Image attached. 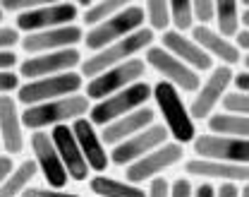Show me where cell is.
Masks as SVG:
<instances>
[{
  "label": "cell",
  "mask_w": 249,
  "mask_h": 197,
  "mask_svg": "<svg viewBox=\"0 0 249 197\" xmlns=\"http://www.w3.org/2000/svg\"><path fill=\"white\" fill-rule=\"evenodd\" d=\"M91 108V101L84 94H72V97H62L53 98L46 103H36L24 108L22 113V125L27 130H46V128H55V125H70L77 118H87Z\"/></svg>",
  "instance_id": "obj_1"
},
{
  "label": "cell",
  "mask_w": 249,
  "mask_h": 197,
  "mask_svg": "<svg viewBox=\"0 0 249 197\" xmlns=\"http://www.w3.org/2000/svg\"><path fill=\"white\" fill-rule=\"evenodd\" d=\"M154 39L156 36L149 27H142V29H137L134 34L124 36V39L110 43V46H106L103 51L91 53L89 58H84V60H82V72H79V75L91 79V77L106 72V70H110V67L123 65L127 60L137 58L139 53H144L149 46H154Z\"/></svg>",
  "instance_id": "obj_2"
},
{
  "label": "cell",
  "mask_w": 249,
  "mask_h": 197,
  "mask_svg": "<svg viewBox=\"0 0 249 197\" xmlns=\"http://www.w3.org/2000/svg\"><path fill=\"white\" fill-rule=\"evenodd\" d=\"M158 113L163 116V125L168 135L173 137V142L178 144H189L196 137V125L189 116V108L182 101V94L168 84V82H156L154 84V97Z\"/></svg>",
  "instance_id": "obj_3"
},
{
  "label": "cell",
  "mask_w": 249,
  "mask_h": 197,
  "mask_svg": "<svg viewBox=\"0 0 249 197\" xmlns=\"http://www.w3.org/2000/svg\"><path fill=\"white\" fill-rule=\"evenodd\" d=\"M151 97H154V87L142 79V82L127 87V89L113 94V97L103 98V101H96L91 108H89V123H91L93 128H106L108 123L123 118L127 113H132L137 108H144L146 101Z\"/></svg>",
  "instance_id": "obj_4"
},
{
  "label": "cell",
  "mask_w": 249,
  "mask_h": 197,
  "mask_svg": "<svg viewBox=\"0 0 249 197\" xmlns=\"http://www.w3.org/2000/svg\"><path fill=\"white\" fill-rule=\"evenodd\" d=\"M142 27H144V10H142V5H127L123 12H118L110 20H106V22L96 24L91 29H87L82 43L87 46V51L98 53L106 46H110V43L120 41L124 36L134 34Z\"/></svg>",
  "instance_id": "obj_5"
},
{
  "label": "cell",
  "mask_w": 249,
  "mask_h": 197,
  "mask_svg": "<svg viewBox=\"0 0 249 197\" xmlns=\"http://www.w3.org/2000/svg\"><path fill=\"white\" fill-rule=\"evenodd\" d=\"M82 87H84V77L79 72H62V75H53V77L31 79L27 84H19L17 103L29 108V106L46 103V101H53V98L79 94Z\"/></svg>",
  "instance_id": "obj_6"
},
{
  "label": "cell",
  "mask_w": 249,
  "mask_h": 197,
  "mask_svg": "<svg viewBox=\"0 0 249 197\" xmlns=\"http://www.w3.org/2000/svg\"><path fill=\"white\" fill-rule=\"evenodd\" d=\"M142 60L146 63V67H151L160 75V82L173 84L180 94H194L201 87V75L187 67L182 60H178L163 46H149Z\"/></svg>",
  "instance_id": "obj_7"
},
{
  "label": "cell",
  "mask_w": 249,
  "mask_h": 197,
  "mask_svg": "<svg viewBox=\"0 0 249 197\" xmlns=\"http://www.w3.org/2000/svg\"><path fill=\"white\" fill-rule=\"evenodd\" d=\"M144 72H146V63L142 58H132L123 65H115L101 75L91 77L87 82V89H84V97L89 101H103V98L113 97L118 92H123L127 87L137 84L144 79Z\"/></svg>",
  "instance_id": "obj_8"
},
{
  "label": "cell",
  "mask_w": 249,
  "mask_h": 197,
  "mask_svg": "<svg viewBox=\"0 0 249 197\" xmlns=\"http://www.w3.org/2000/svg\"><path fill=\"white\" fill-rule=\"evenodd\" d=\"M185 157V147L178 142H165L158 149L144 154L142 159H137L134 164L124 166V180L132 185H142V183H151L154 178L163 176V171L173 168L182 161Z\"/></svg>",
  "instance_id": "obj_9"
},
{
  "label": "cell",
  "mask_w": 249,
  "mask_h": 197,
  "mask_svg": "<svg viewBox=\"0 0 249 197\" xmlns=\"http://www.w3.org/2000/svg\"><path fill=\"white\" fill-rule=\"evenodd\" d=\"M192 149L196 159H211L220 164H235L249 166V139H237V137H225V135H196L192 142Z\"/></svg>",
  "instance_id": "obj_10"
},
{
  "label": "cell",
  "mask_w": 249,
  "mask_h": 197,
  "mask_svg": "<svg viewBox=\"0 0 249 197\" xmlns=\"http://www.w3.org/2000/svg\"><path fill=\"white\" fill-rule=\"evenodd\" d=\"M77 17H79L77 2H46L41 7H34L29 12H24V15H17L15 29L24 32V36H27V34L48 32V29L74 24Z\"/></svg>",
  "instance_id": "obj_11"
},
{
  "label": "cell",
  "mask_w": 249,
  "mask_h": 197,
  "mask_svg": "<svg viewBox=\"0 0 249 197\" xmlns=\"http://www.w3.org/2000/svg\"><path fill=\"white\" fill-rule=\"evenodd\" d=\"M232 77H235V72L228 65H218L209 72V77L194 92L192 103L187 106L192 120H209L216 113L218 103L223 101V97L228 94V87L232 84Z\"/></svg>",
  "instance_id": "obj_12"
},
{
  "label": "cell",
  "mask_w": 249,
  "mask_h": 197,
  "mask_svg": "<svg viewBox=\"0 0 249 197\" xmlns=\"http://www.w3.org/2000/svg\"><path fill=\"white\" fill-rule=\"evenodd\" d=\"M29 147L31 154H34V164L38 168V173L43 176L46 185L48 188H55V190H65L67 185V171L60 161V154L51 139V132L46 130H36L29 135Z\"/></svg>",
  "instance_id": "obj_13"
},
{
  "label": "cell",
  "mask_w": 249,
  "mask_h": 197,
  "mask_svg": "<svg viewBox=\"0 0 249 197\" xmlns=\"http://www.w3.org/2000/svg\"><path fill=\"white\" fill-rule=\"evenodd\" d=\"M168 130H165V125L163 123H154V125H149L146 130L137 132V135H132L129 139H124L120 144H115V147H110V164L115 166H129L134 164L137 159H142L144 154H149V152H154L158 149L160 144H165L168 142Z\"/></svg>",
  "instance_id": "obj_14"
},
{
  "label": "cell",
  "mask_w": 249,
  "mask_h": 197,
  "mask_svg": "<svg viewBox=\"0 0 249 197\" xmlns=\"http://www.w3.org/2000/svg\"><path fill=\"white\" fill-rule=\"evenodd\" d=\"M77 65H82V53L77 48H65V51H53V53L24 58L19 63V77L31 82V79L53 77V75H62V72H74Z\"/></svg>",
  "instance_id": "obj_15"
},
{
  "label": "cell",
  "mask_w": 249,
  "mask_h": 197,
  "mask_svg": "<svg viewBox=\"0 0 249 197\" xmlns=\"http://www.w3.org/2000/svg\"><path fill=\"white\" fill-rule=\"evenodd\" d=\"M84 39V29L79 24H67L48 32L27 34L19 39V46L27 56H41V53H53L65 48H77V43Z\"/></svg>",
  "instance_id": "obj_16"
},
{
  "label": "cell",
  "mask_w": 249,
  "mask_h": 197,
  "mask_svg": "<svg viewBox=\"0 0 249 197\" xmlns=\"http://www.w3.org/2000/svg\"><path fill=\"white\" fill-rule=\"evenodd\" d=\"M51 139H53V144H55V149L60 154V161L65 166V171H67V178L77 180V183H84L91 171H89V166L84 161V154H82V149H79V144L74 139L72 128L70 125H55L51 130Z\"/></svg>",
  "instance_id": "obj_17"
},
{
  "label": "cell",
  "mask_w": 249,
  "mask_h": 197,
  "mask_svg": "<svg viewBox=\"0 0 249 197\" xmlns=\"http://www.w3.org/2000/svg\"><path fill=\"white\" fill-rule=\"evenodd\" d=\"M160 46H163L168 53H173L178 60H182L187 67H192L194 72H199V75L213 70V60H211V58L199 48V43H196L192 36H187V34L168 29V32L160 34Z\"/></svg>",
  "instance_id": "obj_18"
},
{
  "label": "cell",
  "mask_w": 249,
  "mask_h": 197,
  "mask_svg": "<svg viewBox=\"0 0 249 197\" xmlns=\"http://www.w3.org/2000/svg\"><path fill=\"white\" fill-rule=\"evenodd\" d=\"M0 144L7 157L22 154L24 152V125H22V113L17 108V98L10 94L0 97Z\"/></svg>",
  "instance_id": "obj_19"
},
{
  "label": "cell",
  "mask_w": 249,
  "mask_h": 197,
  "mask_svg": "<svg viewBox=\"0 0 249 197\" xmlns=\"http://www.w3.org/2000/svg\"><path fill=\"white\" fill-rule=\"evenodd\" d=\"M70 128L74 132V139H77V144L84 154V161L89 166V171H93L96 176L103 173L110 166V157L106 152V144L101 142V135L89 123V118H77Z\"/></svg>",
  "instance_id": "obj_20"
},
{
  "label": "cell",
  "mask_w": 249,
  "mask_h": 197,
  "mask_svg": "<svg viewBox=\"0 0 249 197\" xmlns=\"http://www.w3.org/2000/svg\"><path fill=\"white\" fill-rule=\"evenodd\" d=\"M154 120H156V111L144 106V108H137V111L127 113L123 118L108 123L106 128H101L98 135H101V142L106 147H115V144H120L124 139H129L132 135H137V132L146 130L149 125H154Z\"/></svg>",
  "instance_id": "obj_21"
},
{
  "label": "cell",
  "mask_w": 249,
  "mask_h": 197,
  "mask_svg": "<svg viewBox=\"0 0 249 197\" xmlns=\"http://www.w3.org/2000/svg\"><path fill=\"white\" fill-rule=\"evenodd\" d=\"M185 173L192 178H204V180H218V183H249V166L220 164L211 159H189L185 161Z\"/></svg>",
  "instance_id": "obj_22"
},
{
  "label": "cell",
  "mask_w": 249,
  "mask_h": 197,
  "mask_svg": "<svg viewBox=\"0 0 249 197\" xmlns=\"http://www.w3.org/2000/svg\"><path fill=\"white\" fill-rule=\"evenodd\" d=\"M192 39L199 43V48H201L211 60H218L220 65L232 67L242 60V53H240V48L235 46V41L223 39L213 27H194V29H192Z\"/></svg>",
  "instance_id": "obj_23"
},
{
  "label": "cell",
  "mask_w": 249,
  "mask_h": 197,
  "mask_svg": "<svg viewBox=\"0 0 249 197\" xmlns=\"http://www.w3.org/2000/svg\"><path fill=\"white\" fill-rule=\"evenodd\" d=\"M89 190L93 193V197H146L144 188L132 185L127 180H118L110 178L106 173H98L89 180Z\"/></svg>",
  "instance_id": "obj_24"
},
{
  "label": "cell",
  "mask_w": 249,
  "mask_h": 197,
  "mask_svg": "<svg viewBox=\"0 0 249 197\" xmlns=\"http://www.w3.org/2000/svg\"><path fill=\"white\" fill-rule=\"evenodd\" d=\"M206 125H209V132H213V135H225V137L249 139V118L247 116L216 111V113L206 120Z\"/></svg>",
  "instance_id": "obj_25"
},
{
  "label": "cell",
  "mask_w": 249,
  "mask_h": 197,
  "mask_svg": "<svg viewBox=\"0 0 249 197\" xmlns=\"http://www.w3.org/2000/svg\"><path fill=\"white\" fill-rule=\"evenodd\" d=\"M240 15H242V10H240V5L235 0H220V2H216V20H213L216 32L223 39L232 41L240 34V29H242Z\"/></svg>",
  "instance_id": "obj_26"
},
{
  "label": "cell",
  "mask_w": 249,
  "mask_h": 197,
  "mask_svg": "<svg viewBox=\"0 0 249 197\" xmlns=\"http://www.w3.org/2000/svg\"><path fill=\"white\" fill-rule=\"evenodd\" d=\"M38 168L34 161H22L19 166L12 168V173L5 178V183L0 185V197H22V193L31 185V180L36 178Z\"/></svg>",
  "instance_id": "obj_27"
},
{
  "label": "cell",
  "mask_w": 249,
  "mask_h": 197,
  "mask_svg": "<svg viewBox=\"0 0 249 197\" xmlns=\"http://www.w3.org/2000/svg\"><path fill=\"white\" fill-rule=\"evenodd\" d=\"M127 5H129L127 0H101V2H91V7L84 10V17H82V20H84V24L91 29V27H96V24L110 20L113 15L123 12Z\"/></svg>",
  "instance_id": "obj_28"
},
{
  "label": "cell",
  "mask_w": 249,
  "mask_h": 197,
  "mask_svg": "<svg viewBox=\"0 0 249 197\" xmlns=\"http://www.w3.org/2000/svg\"><path fill=\"white\" fill-rule=\"evenodd\" d=\"M142 10H144V20L149 22L151 32L163 34L170 29V10H168L165 0H146L142 5Z\"/></svg>",
  "instance_id": "obj_29"
},
{
  "label": "cell",
  "mask_w": 249,
  "mask_h": 197,
  "mask_svg": "<svg viewBox=\"0 0 249 197\" xmlns=\"http://www.w3.org/2000/svg\"><path fill=\"white\" fill-rule=\"evenodd\" d=\"M168 10H170V24L175 27V32L187 34L196 27L189 0H173V2H168Z\"/></svg>",
  "instance_id": "obj_30"
},
{
  "label": "cell",
  "mask_w": 249,
  "mask_h": 197,
  "mask_svg": "<svg viewBox=\"0 0 249 197\" xmlns=\"http://www.w3.org/2000/svg\"><path fill=\"white\" fill-rule=\"evenodd\" d=\"M220 108L225 113H237V116L249 118V94L247 92H228L220 101Z\"/></svg>",
  "instance_id": "obj_31"
},
{
  "label": "cell",
  "mask_w": 249,
  "mask_h": 197,
  "mask_svg": "<svg viewBox=\"0 0 249 197\" xmlns=\"http://www.w3.org/2000/svg\"><path fill=\"white\" fill-rule=\"evenodd\" d=\"M194 24L196 27H211L216 20V2L213 0H194L192 2Z\"/></svg>",
  "instance_id": "obj_32"
},
{
  "label": "cell",
  "mask_w": 249,
  "mask_h": 197,
  "mask_svg": "<svg viewBox=\"0 0 249 197\" xmlns=\"http://www.w3.org/2000/svg\"><path fill=\"white\" fill-rule=\"evenodd\" d=\"M48 0H0V10L2 12H10V15H24L34 7H41L46 5Z\"/></svg>",
  "instance_id": "obj_33"
},
{
  "label": "cell",
  "mask_w": 249,
  "mask_h": 197,
  "mask_svg": "<svg viewBox=\"0 0 249 197\" xmlns=\"http://www.w3.org/2000/svg\"><path fill=\"white\" fill-rule=\"evenodd\" d=\"M22 197H79L77 193H65V190H55V188H27Z\"/></svg>",
  "instance_id": "obj_34"
},
{
  "label": "cell",
  "mask_w": 249,
  "mask_h": 197,
  "mask_svg": "<svg viewBox=\"0 0 249 197\" xmlns=\"http://www.w3.org/2000/svg\"><path fill=\"white\" fill-rule=\"evenodd\" d=\"M170 197H194V185L189 178H175L170 183Z\"/></svg>",
  "instance_id": "obj_35"
},
{
  "label": "cell",
  "mask_w": 249,
  "mask_h": 197,
  "mask_svg": "<svg viewBox=\"0 0 249 197\" xmlns=\"http://www.w3.org/2000/svg\"><path fill=\"white\" fill-rule=\"evenodd\" d=\"M19 32L15 27H2L0 24V51H12V46L19 43Z\"/></svg>",
  "instance_id": "obj_36"
},
{
  "label": "cell",
  "mask_w": 249,
  "mask_h": 197,
  "mask_svg": "<svg viewBox=\"0 0 249 197\" xmlns=\"http://www.w3.org/2000/svg\"><path fill=\"white\" fill-rule=\"evenodd\" d=\"M19 89V75L17 72H0V97L5 94H12Z\"/></svg>",
  "instance_id": "obj_37"
},
{
  "label": "cell",
  "mask_w": 249,
  "mask_h": 197,
  "mask_svg": "<svg viewBox=\"0 0 249 197\" xmlns=\"http://www.w3.org/2000/svg\"><path fill=\"white\" fill-rule=\"evenodd\" d=\"M146 197H170V183H168V180H165L163 176L154 178V180L149 183Z\"/></svg>",
  "instance_id": "obj_38"
},
{
  "label": "cell",
  "mask_w": 249,
  "mask_h": 197,
  "mask_svg": "<svg viewBox=\"0 0 249 197\" xmlns=\"http://www.w3.org/2000/svg\"><path fill=\"white\" fill-rule=\"evenodd\" d=\"M17 65V53L15 51H0V72H10Z\"/></svg>",
  "instance_id": "obj_39"
},
{
  "label": "cell",
  "mask_w": 249,
  "mask_h": 197,
  "mask_svg": "<svg viewBox=\"0 0 249 197\" xmlns=\"http://www.w3.org/2000/svg\"><path fill=\"white\" fill-rule=\"evenodd\" d=\"M216 197H240V185L220 183V188H216Z\"/></svg>",
  "instance_id": "obj_40"
},
{
  "label": "cell",
  "mask_w": 249,
  "mask_h": 197,
  "mask_svg": "<svg viewBox=\"0 0 249 197\" xmlns=\"http://www.w3.org/2000/svg\"><path fill=\"white\" fill-rule=\"evenodd\" d=\"M232 84H235V92H247L249 94V72L247 70L237 72V75L232 77Z\"/></svg>",
  "instance_id": "obj_41"
},
{
  "label": "cell",
  "mask_w": 249,
  "mask_h": 197,
  "mask_svg": "<svg viewBox=\"0 0 249 197\" xmlns=\"http://www.w3.org/2000/svg\"><path fill=\"white\" fill-rule=\"evenodd\" d=\"M12 168H15V164H12V157L0 154V185H2V183H5V178L12 173Z\"/></svg>",
  "instance_id": "obj_42"
},
{
  "label": "cell",
  "mask_w": 249,
  "mask_h": 197,
  "mask_svg": "<svg viewBox=\"0 0 249 197\" xmlns=\"http://www.w3.org/2000/svg\"><path fill=\"white\" fill-rule=\"evenodd\" d=\"M194 197H216V188L211 183H201L194 188Z\"/></svg>",
  "instance_id": "obj_43"
},
{
  "label": "cell",
  "mask_w": 249,
  "mask_h": 197,
  "mask_svg": "<svg viewBox=\"0 0 249 197\" xmlns=\"http://www.w3.org/2000/svg\"><path fill=\"white\" fill-rule=\"evenodd\" d=\"M235 46L240 51H247L249 53V29H240V34L235 36Z\"/></svg>",
  "instance_id": "obj_44"
},
{
  "label": "cell",
  "mask_w": 249,
  "mask_h": 197,
  "mask_svg": "<svg viewBox=\"0 0 249 197\" xmlns=\"http://www.w3.org/2000/svg\"><path fill=\"white\" fill-rule=\"evenodd\" d=\"M240 22H242V29H249V7H242Z\"/></svg>",
  "instance_id": "obj_45"
},
{
  "label": "cell",
  "mask_w": 249,
  "mask_h": 197,
  "mask_svg": "<svg viewBox=\"0 0 249 197\" xmlns=\"http://www.w3.org/2000/svg\"><path fill=\"white\" fill-rule=\"evenodd\" d=\"M240 197H249V183H245V185L240 188Z\"/></svg>",
  "instance_id": "obj_46"
},
{
  "label": "cell",
  "mask_w": 249,
  "mask_h": 197,
  "mask_svg": "<svg viewBox=\"0 0 249 197\" xmlns=\"http://www.w3.org/2000/svg\"><path fill=\"white\" fill-rule=\"evenodd\" d=\"M242 65H245V70L249 72V53H245V56H242Z\"/></svg>",
  "instance_id": "obj_47"
},
{
  "label": "cell",
  "mask_w": 249,
  "mask_h": 197,
  "mask_svg": "<svg viewBox=\"0 0 249 197\" xmlns=\"http://www.w3.org/2000/svg\"><path fill=\"white\" fill-rule=\"evenodd\" d=\"M2 20H5V12H2V10H0V24H2Z\"/></svg>",
  "instance_id": "obj_48"
},
{
  "label": "cell",
  "mask_w": 249,
  "mask_h": 197,
  "mask_svg": "<svg viewBox=\"0 0 249 197\" xmlns=\"http://www.w3.org/2000/svg\"><path fill=\"white\" fill-rule=\"evenodd\" d=\"M0 149H2V144H0Z\"/></svg>",
  "instance_id": "obj_49"
}]
</instances>
